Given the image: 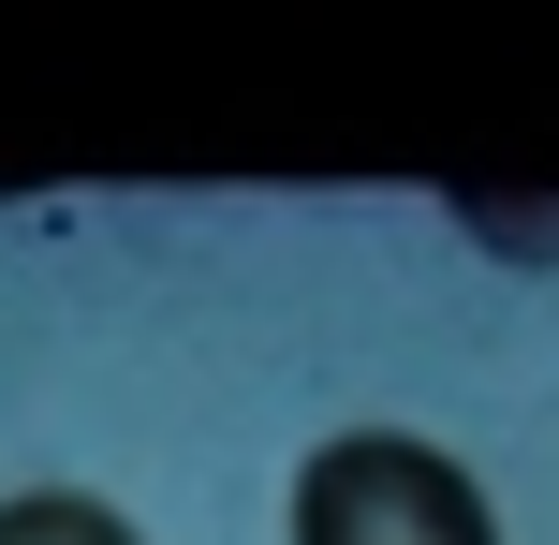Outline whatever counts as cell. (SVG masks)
I'll list each match as a JSON object with an SVG mask.
<instances>
[{
    "mask_svg": "<svg viewBox=\"0 0 559 545\" xmlns=\"http://www.w3.org/2000/svg\"><path fill=\"white\" fill-rule=\"evenodd\" d=\"M295 545H501L486 487L413 428H338L295 458Z\"/></svg>",
    "mask_w": 559,
    "mask_h": 545,
    "instance_id": "1",
    "label": "cell"
},
{
    "mask_svg": "<svg viewBox=\"0 0 559 545\" xmlns=\"http://www.w3.org/2000/svg\"><path fill=\"white\" fill-rule=\"evenodd\" d=\"M0 545H147L118 501H88V487H15L0 501Z\"/></svg>",
    "mask_w": 559,
    "mask_h": 545,
    "instance_id": "2",
    "label": "cell"
},
{
    "mask_svg": "<svg viewBox=\"0 0 559 545\" xmlns=\"http://www.w3.org/2000/svg\"><path fill=\"white\" fill-rule=\"evenodd\" d=\"M456 222L501 236V251H559V206H486V192H456Z\"/></svg>",
    "mask_w": 559,
    "mask_h": 545,
    "instance_id": "3",
    "label": "cell"
}]
</instances>
